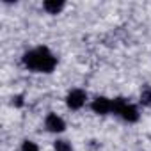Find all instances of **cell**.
<instances>
[{
  "instance_id": "6da1fadb",
  "label": "cell",
  "mask_w": 151,
  "mask_h": 151,
  "mask_svg": "<svg viewBox=\"0 0 151 151\" xmlns=\"http://www.w3.org/2000/svg\"><path fill=\"white\" fill-rule=\"evenodd\" d=\"M23 62L27 68L30 69H36V71H45V73H50L53 68H55V57L50 53L48 48L41 46L37 50H32V52H27L23 55Z\"/></svg>"
},
{
  "instance_id": "7a4b0ae2",
  "label": "cell",
  "mask_w": 151,
  "mask_h": 151,
  "mask_svg": "<svg viewBox=\"0 0 151 151\" xmlns=\"http://www.w3.org/2000/svg\"><path fill=\"white\" fill-rule=\"evenodd\" d=\"M84 103H86V93H84V91L75 89V91H71V93L68 94V107H69V109L77 110V109H80Z\"/></svg>"
},
{
  "instance_id": "3957f363",
  "label": "cell",
  "mask_w": 151,
  "mask_h": 151,
  "mask_svg": "<svg viewBox=\"0 0 151 151\" xmlns=\"http://www.w3.org/2000/svg\"><path fill=\"white\" fill-rule=\"evenodd\" d=\"M93 110L96 114H109L112 110V101L107 100V98H103V96H100V98H96L93 101Z\"/></svg>"
},
{
  "instance_id": "277c9868",
  "label": "cell",
  "mask_w": 151,
  "mask_h": 151,
  "mask_svg": "<svg viewBox=\"0 0 151 151\" xmlns=\"http://www.w3.org/2000/svg\"><path fill=\"white\" fill-rule=\"evenodd\" d=\"M119 114H121V117H123L124 121H128V123H135V121L139 119V112H137V109H135L133 105H128V103L123 105V109L119 110Z\"/></svg>"
},
{
  "instance_id": "5b68a950",
  "label": "cell",
  "mask_w": 151,
  "mask_h": 151,
  "mask_svg": "<svg viewBox=\"0 0 151 151\" xmlns=\"http://www.w3.org/2000/svg\"><path fill=\"white\" fill-rule=\"evenodd\" d=\"M46 128H48L50 132H62V130L66 128V124H64V121H62L57 114H50V116L46 117Z\"/></svg>"
},
{
  "instance_id": "8992f818",
  "label": "cell",
  "mask_w": 151,
  "mask_h": 151,
  "mask_svg": "<svg viewBox=\"0 0 151 151\" xmlns=\"http://www.w3.org/2000/svg\"><path fill=\"white\" fill-rule=\"evenodd\" d=\"M43 6H45V9H46L48 13L57 14V13L64 7V2H62V0H46V2H45Z\"/></svg>"
},
{
  "instance_id": "52a82bcc",
  "label": "cell",
  "mask_w": 151,
  "mask_h": 151,
  "mask_svg": "<svg viewBox=\"0 0 151 151\" xmlns=\"http://www.w3.org/2000/svg\"><path fill=\"white\" fill-rule=\"evenodd\" d=\"M140 101H142V105L151 107V89H144V91H142V94H140Z\"/></svg>"
},
{
  "instance_id": "ba28073f",
  "label": "cell",
  "mask_w": 151,
  "mask_h": 151,
  "mask_svg": "<svg viewBox=\"0 0 151 151\" xmlns=\"http://www.w3.org/2000/svg\"><path fill=\"white\" fill-rule=\"evenodd\" d=\"M55 151H71V146L66 140H57L55 142Z\"/></svg>"
},
{
  "instance_id": "9c48e42d",
  "label": "cell",
  "mask_w": 151,
  "mask_h": 151,
  "mask_svg": "<svg viewBox=\"0 0 151 151\" xmlns=\"http://www.w3.org/2000/svg\"><path fill=\"white\" fill-rule=\"evenodd\" d=\"M22 151H39V149H37V146L32 140H25L23 146H22Z\"/></svg>"
},
{
  "instance_id": "30bf717a",
  "label": "cell",
  "mask_w": 151,
  "mask_h": 151,
  "mask_svg": "<svg viewBox=\"0 0 151 151\" xmlns=\"http://www.w3.org/2000/svg\"><path fill=\"white\" fill-rule=\"evenodd\" d=\"M13 103H16V105L20 107V105L23 103V101H22V96H16V98H13Z\"/></svg>"
}]
</instances>
